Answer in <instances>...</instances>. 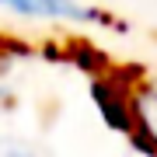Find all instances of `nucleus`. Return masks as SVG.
I'll return each mask as SVG.
<instances>
[{"instance_id": "f257e3e1", "label": "nucleus", "mask_w": 157, "mask_h": 157, "mask_svg": "<svg viewBox=\"0 0 157 157\" xmlns=\"http://www.w3.org/2000/svg\"><path fill=\"white\" fill-rule=\"evenodd\" d=\"M0 7L25 17H49V21H84V25H105L108 14L98 7H87L80 0H0Z\"/></svg>"}, {"instance_id": "f03ea898", "label": "nucleus", "mask_w": 157, "mask_h": 157, "mask_svg": "<svg viewBox=\"0 0 157 157\" xmlns=\"http://www.w3.org/2000/svg\"><path fill=\"white\" fill-rule=\"evenodd\" d=\"M129 115L136 119V129H140V136L147 143L157 147V84L143 87L140 94L133 98V108H129Z\"/></svg>"}, {"instance_id": "7ed1b4c3", "label": "nucleus", "mask_w": 157, "mask_h": 157, "mask_svg": "<svg viewBox=\"0 0 157 157\" xmlns=\"http://www.w3.org/2000/svg\"><path fill=\"white\" fill-rule=\"evenodd\" d=\"M0 157H49V154L17 133H0Z\"/></svg>"}]
</instances>
